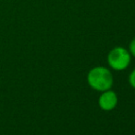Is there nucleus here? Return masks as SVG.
I'll use <instances>...</instances> for the list:
<instances>
[{
    "label": "nucleus",
    "mask_w": 135,
    "mask_h": 135,
    "mask_svg": "<svg viewBox=\"0 0 135 135\" xmlns=\"http://www.w3.org/2000/svg\"><path fill=\"white\" fill-rule=\"evenodd\" d=\"M87 82L91 88L104 92L109 90L113 85V75L107 67L96 66L87 74Z\"/></svg>",
    "instance_id": "1"
},
{
    "label": "nucleus",
    "mask_w": 135,
    "mask_h": 135,
    "mask_svg": "<svg viewBox=\"0 0 135 135\" xmlns=\"http://www.w3.org/2000/svg\"><path fill=\"white\" fill-rule=\"evenodd\" d=\"M118 96L114 91L107 90L102 92L98 98V105L101 109L105 111H110L117 107Z\"/></svg>",
    "instance_id": "3"
},
{
    "label": "nucleus",
    "mask_w": 135,
    "mask_h": 135,
    "mask_svg": "<svg viewBox=\"0 0 135 135\" xmlns=\"http://www.w3.org/2000/svg\"><path fill=\"white\" fill-rule=\"evenodd\" d=\"M108 64L113 70L122 71L128 68L132 61V55L128 49L121 46L113 48L108 54Z\"/></svg>",
    "instance_id": "2"
},
{
    "label": "nucleus",
    "mask_w": 135,
    "mask_h": 135,
    "mask_svg": "<svg viewBox=\"0 0 135 135\" xmlns=\"http://www.w3.org/2000/svg\"><path fill=\"white\" fill-rule=\"evenodd\" d=\"M129 83L133 88H135V69L132 71V73L129 75Z\"/></svg>",
    "instance_id": "5"
},
{
    "label": "nucleus",
    "mask_w": 135,
    "mask_h": 135,
    "mask_svg": "<svg viewBox=\"0 0 135 135\" xmlns=\"http://www.w3.org/2000/svg\"><path fill=\"white\" fill-rule=\"evenodd\" d=\"M128 51L132 56L135 57V37L130 41V44H129V47H128Z\"/></svg>",
    "instance_id": "4"
}]
</instances>
